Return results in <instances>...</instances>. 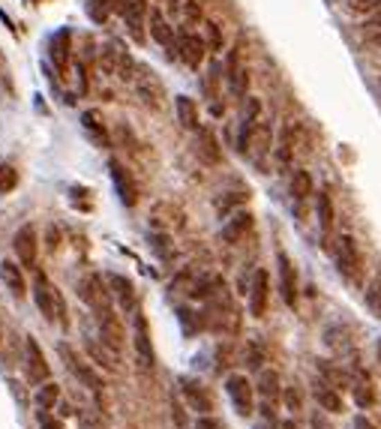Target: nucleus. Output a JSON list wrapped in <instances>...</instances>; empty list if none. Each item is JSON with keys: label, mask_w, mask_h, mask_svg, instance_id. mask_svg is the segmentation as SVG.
Instances as JSON below:
<instances>
[{"label": "nucleus", "mask_w": 381, "mask_h": 429, "mask_svg": "<svg viewBox=\"0 0 381 429\" xmlns=\"http://www.w3.org/2000/svg\"><path fill=\"white\" fill-rule=\"evenodd\" d=\"M39 426H42V429H63L60 421H54V417H51V414H45V412L39 414Z\"/></svg>", "instance_id": "ea45409f"}, {"label": "nucleus", "mask_w": 381, "mask_h": 429, "mask_svg": "<svg viewBox=\"0 0 381 429\" xmlns=\"http://www.w3.org/2000/svg\"><path fill=\"white\" fill-rule=\"evenodd\" d=\"M132 87H135V94H139V96L144 99V105H150V108H162L166 90H162V81L157 78V72H153V69L139 67V72H135V78H132Z\"/></svg>", "instance_id": "7ed1b4c3"}, {"label": "nucleus", "mask_w": 381, "mask_h": 429, "mask_svg": "<svg viewBox=\"0 0 381 429\" xmlns=\"http://www.w3.org/2000/svg\"><path fill=\"white\" fill-rule=\"evenodd\" d=\"M337 264L342 270V277L355 279L357 270H360V252H357V243L351 234H342L337 240Z\"/></svg>", "instance_id": "2eb2a0df"}, {"label": "nucleus", "mask_w": 381, "mask_h": 429, "mask_svg": "<svg viewBox=\"0 0 381 429\" xmlns=\"http://www.w3.org/2000/svg\"><path fill=\"white\" fill-rule=\"evenodd\" d=\"M57 399H60V387L54 385V381H42L39 390H36V405H39L42 412H48V408H54Z\"/></svg>", "instance_id": "7c9ffc66"}, {"label": "nucleus", "mask_w": 381, "mask_h": 429, "mask_svg": "<svg viewBox=\"0 0 381 429\" xmlns=\"http://www.w3.org/2000/svg\"><path fill=\"white\" fill-rule=\"evenodd\" d=\"M24 349H27V378H30V385H42V381H48L51 367H48V360H45L39 342H36L33 336H27Z\"/></svg>", "instance_id": "dca6fc26"}, {"label": "nucleus", "mask_w": 381, "mask_h": 429, "mask_svg": "<svg viewBox=\"0 0 381 429\" xmlns=\"http://www.w3.org/2000/svg\"><path fill=\"white\" fill-rule=\"evenodd\" d=\"M225 81L234 96H247L249 90V69L240 67V49H231L225 54Z\"/></svg>", "instance_id": "0eeeda50"}, {"label": "nucleus", "mask_w": 381, "mask_h": 429, "mask_svg": "<svg viewBox=\"0 0 381 429\" xmlns=\"http://www.w3.org/2000/svg\"><path fill=\"white\" fill-rule=\"evenodd\" d=\"M81 130H85V135L96 148H112V139H108V132H105V121H103V114H99V108L81 112Z\"/></svg>", "instance_id": "f3484780"}, {"label": "nucleus", "mask_w": 381, "mask_h": 429, "mask_svg": "<svg viewBox=\"0 0 381 429\" xmlns=\"http://www.w3.org/2000/svg\"><path fill=\"white\" fill-rule=\"evenodd\" d=\"M105 282H108L112 297L117 300V306H121V313H135V309H139V300H135V286L123 277V273H108Z\"/></svg>", "instance_id": "9d476101"}, {"label": "nucleus", "mask_w": 381, "mask_h": 429, "mask_svg": "<svg viewBox=\"0 0 381 429\" xmlns=\"http://www.w3.org/2000/svg\"><path fill=\"white\" fill-rule=\"evenodd\" d=\"M184 394H186L189 405H193L198 414H211L213 412V403H211V396H207V390L202 385H195V381H184Z\"/></svg>", "instance_id": "bb28decb"}, {"label": "nucleus", "mask_w": 381, "mask_h": 429, "mask_svg": "<svg viewBox=\"0 0 381 429\" xmlns=\"http://www.w3.org/2000/svg\"><path fill=\"white\" fill-rule=\"evenodd\" d=\"M378 360H381V340H378Z\"/></svg>", "instance_id": "37998d69"}, {"label": "nucleus", "mask_w": 381, "mask_h": 429, "mask_svg": "<svg viewBox=\"0 0 381 429\" xmlns=\"http://www.w3.org/2000/svg\"><path fill=\"white\" fill-rule=\"evenodd\" d=\"M96 322H99V340H103L114 354H121L123 327H121V322H117V315L112 313V309H103V313H96Z\"/></svg>", "instance_id": "ddd939ff"}, {"label": "nucleus", "mask_w": 381, "mask_h": 429, "mask_svg": "<svg viewBox=\"0 0 381 429\" xmlns=\"http://www.w3.org/2000/svg\"><path fill=\"white\" fill-rule=\"evenodd\" d=\"M225 390H229V399H231L234 412L249 417L252 414V394H256V387L249 385V378L240 376V372H234V376L225 378Z\"/></svg>", "instance_id": "39448f33"}, {"label": "nucleus", "mask_w": 381, "mask_h": 429, "mask_svg": "<svg viewBox=\"0 0 381 429\" xmlns=\"http://www.w3.org/2000/svg\"><path fill=\"white\" fill-rule=\"evenodd\" d=\"M276 270H279V295H283L285 306L297 304V270L285 252H276Z\"/></svg>", "instance_id": "9b49d317"}, {"label": "nucleus", "mask_w": 381, "mask_h": 429, "mask_svg": "<svg viewBox=\"0 0 381 429\" xmlns=\"http://www.w3.org/2000/svg\"><path fill=\"white\" fill-rule=\"evenodd\" d=\"M12 249L18 255V261H21V268H36V252H39V246H36V231L33 225H21L12 237Z\"/></svg>", "instance_id": "4468645a"}, {"label": "nucleus", "mask_w": 381, "mask_h": 429, "mask_svg": "<svg viewBox=\"0 0 381 429\" xmlns=\"http://www.w3.org/2000/svg\"><path fill=\"white\" fill-rule=\"evenodd\" d=\"M351 394H355V403L360 408H369L375 403V390H373V385H369L366 376H357L355 381H351Z\"/></svg>", "instance_id": "c85d7f7f"}, {"label": "nucleus", "mask_w": 381, "mask_h": 429, "mask_svg": "<svg viewBox=\"0 0 381 429\" xmlns=\"http://www.w3.org/2000/svg\"><path fill=\"white\" fill-rule=\"evenodd\" d=\"M148 24H150V36L157 40L162 49L168 51V58L177 54V36H175V27L168 24V18L159 12V9H150L148 12Z\"/></svg>", "instance_id": "1a4fd4ad"}, {"label": "nucleus", "mask_w": 381, "mask_h": 429, "mask_svg": "<svg viewBox=\"0 0 381 429\" xmlns=\"http://www.w3.org/2000/svg\"><path fill=\"white\" fill-rule=\"evenodd\" d=\"M220 72H222V63L213 60V63H211V72H207V81H204V94H207V99H216V81L222 78Z\"/></svg>", "instance_id": "72a5a7b5"}, {"label": "nucleus", "mask_w": 381, "mask_h": 429, "mask_svg": "<svg viewBox=\"0 0 381 429\" xmlns=\"http://www.w3.org/2000/svg\"><path fill=\"white\" fill-rule=\"evenodd\" d=\"M78 295L81 300L94 309V313H103V309H112V291H108V286H103V277L99 273H90L87 279H81L78 286Z\"/></svg>", "instance_id": "20e7f679"}, {"label": "nucleus", "mask_w": 381, "mask_h": 429, "mask_svg": "<svg viewBox=\"0 0 381 429\" xmlns=\"http://www.w3.org/2000/svg\"><path fill=\"white\" fill-rule=\"evenodd\" d=\"M69 58H72V33L63 27V30H57L51 36V60L54 67H57L60 72L69 69Z\"/></svg>", "instance_id": "aec40b11"}, {"label": "nucleus", "mask_w": 381, "mask_h": 429, "mask_svg": "<svg viewBox=\"0 0 381 429\" xmlns=\"http://www.w3.org/2000/svg\"><path fill=\"white\" fill-rule=\"evenodd\" d=\"M355 429H375V426H373V423H369V421H366V417H364V414H357V417H355Z\"/></svg>", "instance_id": "a19ab883"}, {"label": "nucleus", "mask_w": 381, "mask_h": 429, "mask_svg": "<svg viewBox=\"0 0 381 429\" xmlns=\"http://www.w3.org/2000/svg\"><path fill=\"white\" fill-rule=\"evenodd\" d=\"M267 295H270L267 270H256V277H252V288H249V313L256 318H261L267 313Z\"/></svg>", "instance_id": "a211bd4d"}, {"label": "nucleus", "mask_w": 381, "mask_h": 429, "mask_svg": "<svg viewBox=\"0 0 381 429\" xmlns=\"http://www.w3.org/2000/svg\"><path fill=\"white\" fill-rule=\"evenodd\" d=\"M184 12H186V21H193V24L204 18V15H202V6H198L195 0H186V3H184Z\"/></svg>", "instance_id": "c9c22d12"}, {"label": "nucleus", "mask_w": 381, "mask_h": 429, "mask_svg": "<svg viewBox=\"0 0 381 429\" xmlns=\"http://www.w3.org/2000/svg\"><path fill=\"white\" fill-rule=\"evenodd\" d=\"M315 211H319V225H321V231L328 234L330 231V225H333V202H330V193H321L315 195Z\"/></svg>", "instance_id": "c756f323"}, {"label": "nucleus", "mask_w": 381, "mask_h": 429, "mask_svg": "<svg viewBox=\"0 0 381 429\" xmlns=\"http://www.w3.org/2000/svg\"><path fill=\"white\" fill-rule=\"evenodd\" d=\"M312 394H315V403L321 405V412H328V414H339V412H342V396H339V390L330 387L328 381H315Z\"/></svg>", "instance_id": "4be33fe9"}, {"label": "nucleus", "mask_w": 381, "mask_h": 429, "mask_svg": "<svg viewBox=\"0 0 381 429\" xmlns=\"http://www.w3.org/2000/svg\"><path fill=\"white\" fill-rule=\"evenodd\" d=\"M195 153L207 162V166H220V162H222V148H220V141H216V135L211 130H198Z\"/></svg>", "instance_id": "412c9836"}, {"label": "nucleus", "mask_w": 381, "mask_h": 429, "mask_svg": "<svg viewBox=\"0 0 381 429\" xmlns=\"http://www.w3.org/2000/svg\"><path fill=\"white\" fill-rule=\"evenodd\" d=\"M195 429H198V426H195Z\"/></svg>", "instance_id": "a18cd8bd"}, {"label": "nucleus", "mask_w": 381, "mask_h": 429, "mask_svg": "<svg viewBox=\"0 0 381 429\" xmlns=\"http://www.w3.org/2000/svg\"><path fill=\"white\" fill-rule=\"evenodd\" d=\"M283 399H285V405L292 408V412H301V394H297L294 387H288V390H283Z\"/></svg>", "instance_id": "e433bc0d"}, {"label": "nucleus", "mask_w": 381, "mask_h": 429, "mask_svg": "<svg viewBox=\"0 0 381 429\" xmlns=\"http://www.w3.org/2000/svg\"><path fill=\"white\" fill-rule=\"evenodd\" d=\"M204 27H207V49H211L213 54H220L222 51V45H225V40H222V30H220V24H213V21H204Z\"/></svg>", "instance_id": "473e14b6"}, {"label": "nucleus", "mask_w": 381, "mask_h": 429, "mask_svg": "<svg viewBox=\"0 0 381 429\" xmlns=\"http://www.w3.org/2000/svg\"><path fill=\"white\" fill-rule=\"evenodd\" d=\"M85 345H87V354L99 363V367H105L108 372H117V354H114L112 349H108V345H105L103 340H94V336H87V342H85Z\"/></svg>", "instance_id": "393cba45"}, {"label": "nucleus", "mask_w": 381, "mask_h": 429, "mask_svg": "<svg viewBox=\"0 0 381 429\" xmlns=\"http://www.w3.org/2000/svg\"><path fill=\"white\" fill-rule=\"evenodd\" d=\"M132 336H135V354H139L141 367H153V342H150V331H148V318L141 309L132 313Z\"/></svg>", "instance_id": "6e6552de"}, {"label": "nucleus", "mask_w": 381, "mask_h": 429, "mask_svg": "<svg viewBox=\"0 0 381 429\" xmlns=\"http://www.w3.org/2000/svg\"><path fill=\"white\" fill-rule=\"evenodd\" d=\"M258 396L265 399V405L274 408V403L283 396V387H279V376L274 369H261L258 376Z\"/></svg>", "instance_id": "b1692460"}, {"label": "nucleus", "mask_w": 381, "mask_h": 429, "mask_svg": "<svg viewBox=\"0 0 381 429\" xmlns=\"http://www.w3.org/2000/svg\"><path fill=\"white\" fill-rule=\"evenodd\" d=\"M348 9H355V12H369V9H375V0H346Z\"/></svg>", "instance_id": "4c0bfd02"}, {"label": "nucleus", "mask_w": 381, "mask_h": 429, "mask_svg": "<svg viewBox=\"0 0 381 429\" xmlns=\"http://www.w3.org/2000/svg\"><path fill=\"white\" fill-rule=\"evenodd\" d=\"M57 354H60V360L67 363V369L72 372V376H76L81 385H85L90 394H99V390H103V378L96 376V369L90 367V363L85 360V358H78L76 351H72V345L69 342H60L57 345Z\"/></svg>", "instance_id": "f03ea898"}, {"label": "nucleus", "mask_w": 381, "mask_h": 429, "mask_svg": "<svg viewBox=\"0 0 381 429\" xmlns=\"http://www.w3.org/2000/svg\"><path fill=\"white\" fill-rule=\"evenodd\" d=\"M378 87H381V81H378Z\"/></svg>", "instance_id": "c03bdc74"}, {"label": "nucleus", "mask_w": 381, "mask_h": 429, "mask_svg": "<svg viewBox=\"0 0 381 429\" xmlns=\"http://www.w3.org/2000/svg\"><path fill=\"white\" fill-rule=\"evenodd\" d=\"M207 42L202 40L198 33H186V30H180L177 33V58L186 63L189 69H198L204 63V58H207Z\"/></svg>", "instance_id": "423d86ee"}, {"label": "nucleus", "mask_w": 381, "mask_h": 429, "mask_svg": "<svg viewBox=\"0 0 381 429\" xmlns=\"http://www.w3.org/2000/svg\"><path fill=\"white\" fill-rule=\"evenodd\" d=\"M175 114H177V121L184 130H193V132L202 130V126H198L202 123V114H198V103L193 96H186V94L175 96Z\"/></svg>", "instance_id": "6ab92c4d"}, {"label": "nucleus", "mask_w": 381, "mask_h": 429, "mask_svg": "<svg viewBox=\"0 0 381 429\" xmlns=\"http://www.w3.org/2000/svg\"><path fill=\"white\" fill-rule=\"evenodd\" d=\"M312 195V177H310V171H303V168H297L294 175H292V198L297 204L306 202V198Z\"/></svg>", "instance_id": "cd10ccee"}, {"label": "nucleus", "mask_w": 381, "mask_h": 429, "mask_svg": "<svg viewBox=\"0 0 381 429\" xmlns=\"http://www.w3.org/2000/svg\"><path fill=\"white\" fill-rule=\"evenodd\" d=\"M366 304H369V309H373V313L381 318V286H378V282H373V286H369V291H366Z\"/></svg>", "instance_id": "f704fd0d"}, {"label": "nucleus", "mask_w": 381, "mask_h": 429, "mask_svg": "<svg viewBox=\"0 0 381 429\" xmlns=\"http://www.w3.org/2000/svg\"><path fill=\"white\" fill-rule=\"evenodd\" d=\"M33 300L39 306V313L48 318V322H57L67 327V304H63V295L57 291V286H51L45 273H36L33 277Z\"/></svg>", "instance_id": "f257e3e1"}, {"label": "nucleus", "mask_w": 381, "mask_h": 429, "mask_svg": "<svg viewBox=\"0 0 381 429\" xmlns=\"http://www.w3.org/2000/svg\"><path fill=\"white\" fill-rule=\"evenodd\" d=\"M252 228V213L249 211H240V213H234L225 219V225H222V240L225 243H238L243 234H247Z\"/></svg>", "instance_id": "5701e85b"}, {"label": "nucleus", "mask_w": 381, "mask_h": 429, "mask_svg": "<svg viewBox=\"0 0 381 429\" xmlns=\"http://www.w3.org/2000/svg\"><path fill=\"white\" fill-rule=\"evenodd\" d=\"M108 175H112V180H114V189H117V195H121V202L126 207H135V202H139V186H135L130 171H126L117 159H112L108 162Z\"/></svg>", "instance_id": "f8f14e48"}, {"label": "nucleus", "mask_w": 381, "mask_h": 429, "mask_svg": "<svg viewBox=\"0 0 381 429\" xmlns=\"http://www.w3.org/2000/svg\"><path fill=\"white\" fill-rule=\"evenodd\" d=\"M0 279L6 282V288L12 291L15 297H24L27 282H24V273H21V268H18L15 261H3V264H0Z\"/></svg>", "instance_id": "a878e982"}, {"label": "nucleus", "mask_w": 381, "mask_h": 429, "mask_svg": "<svg viewBox=\"0 0 381 429\" xmlns=\"http://www.w3.org/2000/svg\"><path fill=\"white\" fill-rule=\"evenodd\" d=\"M198 429H225L220 421H216V417H211V414H202L198 417Z\"/></svg>", "instance_id": "58836bf2"}, {"label": "nucleus", "mask_w": 381, "mask_h": 429, "mask_svg": "<svg viewBox=\"0 0 381 429\" xmlns=\"http://www.w3.org/2000/svg\"><path fill=\"white\" fill-rule=\"evenodd\" d=\"M283 429H297V426H294L292 421H288V423H283Z\"/></svg>", "instance_id": "79ce46f5"}, {"label": "nucleus", "mask_w": 381, "mask_h": 429, "mask_svg": "<svg viewBox=\"0 0 381 429\" xmlns=\"http://www.w3.org/2000/svg\"><path fill=\"white\" fill-rule=\"evenodd\" d=\"M319 372H321V381H328L330 387H346L348 385L346 372L339 367H333V363H328V360H319Z\"/></svg>", "instance_id": "2f4dec72"}]
</instances>
